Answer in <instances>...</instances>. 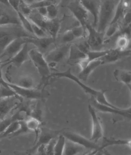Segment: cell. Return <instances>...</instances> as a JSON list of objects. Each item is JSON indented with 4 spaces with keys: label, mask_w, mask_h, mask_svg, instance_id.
Masks as SVG:
<instances>
[{
    "label": "cell",
    "mask_w": 131,
    "mask_h": 155,
    "mask_svg": "<svg viewBox=\"0 0 131 155\" xmlns=\"http://www.w3.org/2000/svg\"><path fill=\"white\" fill-rule=\"evenodd\" d=\"M51 77L52 78L56 77V78H67L68 79L73 81L76 84H78L86 93L91 95L92 96V97L94 98L97 102L100 103L101 104L107 105L111 107H114V108L116 107V106L113 105L112 104H111V103L109 102L107 100L105 95L107 90H96L91 88L90 87H88L85 84H84L80 80H79L78 77H76V76L72 74L70 68L65 71L52 74L49 76V78H51Z\"/></svg>",
    "instance_id": "1"
},
{
    "label": "cell",
    "mask_w": 131,
    "mask_h": 155,
    "mask_svg": "<svg viewBox=\"0 0 131 155\" xmlns=\"http://www.w3.org/2000/svg\"><path fill=\"white\" fill-rule=\"evenodd\" d=\"M120 0H101L96 27L99 33H104L111 24L116 7Z\"/></svg>",
    "instance_id": "2"
},
{
    "label": "cell",
    "mask_w": 131,
    "mask_h": 155,
    "mask_svg": "<svg viewBox=\"0 0 131 155\" xmlns=\"http://www.w3.org/2000/svg\"><path fill=\"white\" fill-rule=\"evenodd\" d=\"M28 55L29 60L32 61L36 68L42 78L43 80H48L51 75L50 66L45 60L42 53L36 48L29 50Z\"/></svg>",
    "instance_id": "3"
},
{
    "label": "cell",
    "mask_w": 131,
    "mask_h": 155,
    "mask_svg": "<svg viewBox=\"0 0 131 155\" xmlns=\"http://www.w3.org/2000/svg\"><path fill=\"white\" fill-rule=\"evenodd\" d=\"M7 83V85L14 93L22 98L30 100H43L48 97L50 94L47 90L34 88H25L20 87L12 83Z\"/></svg>",
    "instance_id": "4"
},
{
    "label": "cell",
    "mask_w": 131,
    "mask_h": 155,
    "mask_svg": "<svg viewBox=\"0 0 131 155\" xmlns=\"http://www.w3.org/2000/svg\"><path fill=\"white\" fill-rule=\"evenodd\" d=\"M62 135L66 138V140L81 146L85 149L98 151H105V150H101L98 143L94 142L91 139H88L77 133L65 131L62 133Z\"/></svg>",
    "instance_id": "5"
},
{
    "label": "cell",
    "mask_w": 131,
    "mask_h": 155,
    "mask_svg": "<svg viewBox=\"0 0 131 155\" xmlns=\"http://www.w3.org/2000/svg\"><path fill=\"white\" fill-rule=\"evenodd\" d=\"M22 100L18 95L0 99V120L6 117L17 108L22 103Z\"/></svg>",
    "instance_id": "6"
},
{
    "label": "cell",
    "mask_w": 131,
    "mask_h": 155,
    "mask_svg": "<svg viewBox=\"0 0 131 155\" xmlns=\"http://www.w3.org/2000/svg\"><path fill=\"white\" fill-rule=\"evenodd\" d=\"M30 36H22L15 38L5 48L0 55V59L6 57L7 58V60L5 61H7L13 58L21 49L25 44L27 43H30Z\"/></svg>",
    "instance_id": "7"
},
{
    "label": "cell",
    "mask_w": 131,
    "mask_h": 155,
    "mask_svg": "<svg viewBox=\"0 0 131 155\" xmlns=\"http://www.w3.org/2000/svg\"><path fill=\"white\" fill-rule=\"evenodd\" d=\"M88 32V39L87 42L91 50H100L99 49L103 45L105 38L104 33H99L93 26L88 23L85 25Z\"/></svg>",
    "instance_id": "8"
},
{
    "label": "cell",
    "mask_w": 131,
    "mask_h": 155,
    "mask_svg": "<svg viewBox=\"0 0 131 155\" xmlns=\"http://www.w3.org/2000/svg\"><path fill=\"white\" fill-rule=\"evenodd\" d=\"M60 133L58 131L48 130L44 128L40 129L38 137L36 139L35 144L33 148L28 150V155H33L39 147L42 145H47L53 139L55 138Z\"/></svg>",
    "instance_id": "9"
},
{
    "label": "cell",
    "mask_w": 131,
    "mask_h": 155,
    "mask_svg": "<svg viewBox=\"0 0 131 155\" xmlns=\"http://www.w3.org/2000/svg\"><path fill=\"white\" fill-rule=\"evenodd\" d=\"M70 45H71L65 44L64 45H60L44 55L45 58L49 65L50 64H55L63 60L68 55Z\"/></svg>",
    "instance_id": "10"
},
{
    "label": "cell",
    "mask_w": 131,
    "mask_h": 155,
    "mask_svg": "<svg viewBox=\"0 0 131 155\" xmlns=\"http://www.w3.org/2000/svg\"><path fill=\"white\" fill-rule=\"evenodd\" d=\"M88 109L92 120V133L91 140L94 142L98 143L103 137V128L97 115L96 110L90 104L88 105Z\"/></svg>",
    "instance_id": "11"
},
{
    "label": "cell",
    "mask_w": 131,
    "mask_h": 155,
    "mask_svg": "<svg viewBox=\"0 0 131 155\" xmlns=\"http://www.w3.org/2000/svg\"><path fill=\"white\" fill-rule=\"evenodd\" d=\"M67 7L80 25L85 27V25L88 23V13L78 1L74 0Z\"/></svg>",
    "instance_id": "12"
},
{
    "label": "cell",
    "mask_w": 131,
    "mask_h": 155,
    "mask_svg": "<svg viewBox=\"0 0 131 155\" xmlns=\"http://www.w3.org/2000/svg\"><path fill=\"white\" fill-rule=\"evenodd\" d=\"M95 110H98L102 113H110L115 115H118L123 117L131 118V108L121 109L118 107H111L107 105L101 104L97 102L94 98L92 97L91 104H90Z\"/></svg>",
    "instance_id": "13"
},
{
    "label": "cell",
    "mask_w": 131,
    "mask_h": 155,
    "mask_svg": "<svg viewBox=\"0 0 131 155\" xmlns=\"http://www.w3.org/2000/svg\"><path fill=\"white\" fill-rule=\"evenodd\" d=\"M22 36H29L20 30H0V55L11 42Z\"/></svg>",
    "instance_id": "14"
},
{
    "label": "cell",
    "mask_w": 131,
    "mask_h": 155,
    "mask_svg": "<svg viewBox=\"0 0 131 155\" xmlns=\"http://www.w3.org/2000/svg\"><path fill=\"white\" fill-rule=\"evenodd\" d=\"M81 5L86 9L88 14H90L93 18V26L96 29L98 19L99 12L101 0H78Z\"/></svg>",
    "instance_id": "15"
},
{
    "label": "cell",
    "mask_w": 131,
    "mask_h": 155,
    "mask_svg": "<svg viewBox=\"0 0 131 155\" xmlns=\"http://www.w3.org/2000/svg\"><path fill=\"white\" fill-rule=\"evenodd\" d=\"M28 43L25 44L21 49L16 55H14L13 58L8 60L5 61L4 62H2L3 64V65H7L8 64L12 63L16 67H20L24 63L29 60L28 55V52L29 50L28 49Z\"/></svg>",
    "instance_id": "16"
},
{
    "label": "cell",
    "mask_w": 131,
    "mask_h": 155,
    "mask_svg": "<svg viewBox=\"0 0 131 155\" xmlns=\"http://www.w3.org/2000/svg\"><path fill=\"white\" fill-rule=\"evenodd\" d=\"M131 50H120L117 49H109L108 53L106 54L103 57L100 58L101 61L102 65L107 64L114 63L121 59L122 58L130 56Z\"/></svg>",
    "instance_id": "17"
},
{
    "label": "cell",
    "mask_w": 131,
    "mask_h": 155,
    "mask_svg": "<svg viewBox=\"0 0 131 155\" xmlns=\"http://www.w3.org/2000/svg\"><path fill=\"white\" fill-rule=\"evenodd\" d=\"M60 21L56 18L53 20L47 19L45 21L44 30L49 36L56 40L59 32L60 30Z\"/></svg>",
    "instance_id": "18"
},
{
    "label": "cell",
    "mask_w": 131,
    "mask_h": 155,
    "mask_svg": "<svg viewBox=\"0 0 131 155\" xmlns=\"http://www.w3.org/2000/svg\"><path fill=\"white\" fill-rule=\"evenodd\" d=\"M101 65H102V62L100 59L88 63L85 67L81 69V71L79 73L78 78L81 81H86L87 80L91 73H92L96 68H97Z\"/></svg>",
    "instance_id": "19"
},
{
    "label": "cell",
    "mask_w": 131,
    "mask_h": 155,
    "mask_svg": "<svg viewBox=\"0 0 131 155\" xmlns=\"http://www.w3.org/2000/svg\"><path fill=\"white\" fill-rule=\"evenodd\" d=\"M114 76L117 81L123 83L131 90V73L129 70L116 69L114 71Z\"/></svg>",
    "instance_id": "20"
},
{
    "label": "cell",
    "mask_w": 131,
    "mask_h": 155,
    "mask_svg": "<svg viewBox=\"0 0 131 155\" xmlns=\"http://www.w3.org/2000/svg\"><path fill=\"white\" fill-rule=\"evenodd\" d=\"M85 148L66 140L63 155H80L83 153Z\"/></svg>",
    "instance_id": "21"
},
{
    "label": "cell",
    "mask_w": 131,
    "mask_h": 155,
    "mask_svg": "<svg viewBox=\"0 0 131 155\" xmlns=\"http://www.w3.org/2000/svg\"><path fill=\"white\" fill-rule=\"evenodd\" d=\"M68 56L69 61H74L78 63L79 61L86 58L87 54L81 51L76 44H72L70 45Z\"/></svg>",
    "instance_id": "22"
},
{
    "label": "cell",
    "mask_w": 131,
    "mask_h": 155,
    "mask_svg": "<svg viewBox=\"0 0 131 155\" xmlns=\"http://www.w3.org/2000/svg\"><path fill=\"white\" fill-rule=\"evenodd\" d=\"M101 145H100L101 150H105V149L113 145H127L131 146V140H120L115 138H108L103 137Z\"/></svg>",
    "instance_id": "23"
},
{
    "label": "cell",
    "mask_w": 131,
    "mask_h": 155,
    "mask_svg": "<svg viewBox=\"0 0 131 155\" xmlns=\"http://www.w3.org/2000/svg\"><path fill=\"white\" fill-rule=\"evenodd\" d=\"M55 41V40L51 36L40 38H30V43L34 45L38 48H40L42 50H46L54 43Z\"/></svg>",
    "instance_id": "24"
},
{
    "label": "cell",
    "mask_w": 131,
    "mask_h": 155,
    "mask_svg": "<svg viewBox=\"0 0 131 155\" xmlns=\"http://www.w3.org/2000/svg\"><path fill=\"white\" fill-rule=\"evenodd\" d=\"M20 24L18 18L6 13H0V27L18 25Z\"/></svg>",
    "instance_id": "25"
},
{
    "label": "cell",
    "mask_w": 131,
    "mask_h": 155,
    "mask_svg": "<svg viewBox=\"0 0 131 155\" xmlns=\"http://www.w3.org/2000/svg\"><path fill=\"white\" fill-rule=\"evenodd\" d=\"M25 123L29 131L35 133L36 134V138L38 137V135L40 130L41 121L35 118L30 116L25 120Z\"/></svg>",
    "instance_id": "26"
},
{
    "label": "cell",
    "mask_w": 131,
    "mask_h": 155,
    "mask_svg": "<svg viewBox=\"0 0 131 155\" xmlns=\"http://www.w3.org/2000/svg\"><path fill=\"white\" fill-rule=\"evenodd\" d=\"M127 8L126 7L125 5H124L123 1L120 0L119 3L118 5L116 7L113 18L111 21L110 25L118 23L119 21L120 20L121 18H123L124 14L127 10Z\"/></svg>",
    "instance_id": "27"
},
{
    "label": "cell",
    "mask_w": 131,
    "mask_h": 155,
    "mask_svg": "<svg viewBox=\"0 0 131 155\" xmlns=\"http://www.w3.org/2000/svg\"><path fill=\"white\" fill-rule=\"evenodd\" d=\"M20 87L25 88H35V83L33 78L29 76H23L18 79L16 83H14Z\"/></svg>",
    "instance_id": "28"
},
{
    "label": "cell",
    "mask_w": 131,
    "mask_h": 155,
    "mask_svg": "<svg viewBox=\"0 0 131 155\" xmlns=\"http://www.w3.org/2000/svg\"><path fill=\"white\" fill-rule=\"evenodd\" d=\"M66 140V138L62 134L59 135L56 139L54 147V155H63Z\"/></svg>",
    "instance_id": "29"
},
{
    "label": "cell",
    "mask_w": 131,
    "mask_h": 155,
    "mask_svg": "<svg viewBox=\"0 0 131 155\" xmlns=\"http://www.w3.org/2000/svg\"><path fill=\"white\" fill-rule=\"evenodd\" d=\"M17 95L3 80L0 81V99Z\"/></svg>",
    "instance_id": "30"
},
{
    "label": "cell",
    "mask_w": 131,
    "mask_h": 155,
    "mask_svg": "<svg viewBox=\"0 0 131 155\" xmlns=\"http://www.w3.org/2000/svg\"><path fill=\"white\" fill-rule=\"evenodd\" d=\"M16 13L18 14V18L19 20L21 25H22L23 29L28 33L33 34L32 24L29 19L26 16L23 15L22 13H21L20 11Z\"/></svg>",
    "instance_id": "31"
},
{
    "label": "cell",
    "mask_w": 131,
    "mask_h": 155,
    "mask_svg": "<svg viewBox=\"0 0 131 155\" xmlns=\"http://www.w3.org/2000/svg\"><path fill=\"white\" fill-rule=\"evenodd\" d=\"M129 43V38L126 34H122L116 39V49L120 50H125Z\"/></svg>",
    "instance_id": "32"
},
{
    "label": "cell",
    "mask_w": 131,
    "mask_h": 155,
    "mask_svg": "<svg viewBox=\"0 0 131 155\" xmlns=\"http://www.w3.org/2000/svg\"><path fill=\"white\" fill-rule=\"evenodd\" d=\"M120 29V26L118 23L111 24L109 25V27L106 28V30L104 32V38H106L112 37L115 35Z\"/></svg>",
    "instance_id": "33"
},
{
    "label": "cell",
    "mask_w": 131,
    "mask_h": 155,
    "mask_svg": "<svg viewBox=\"0 0 131 155\" xmlns=\"http://www.w3.org/2000/svg\"><path fill=\"white\" fill-rule=\"evenodd\" d=\"M31 22L32 24V28L33 31V34L35 35L36 38H45L47 36H49L46 33L45 30L42 29V28L39 27V25H36L35 23Z\"/></svg>",
    "instance_id": "34"
},
{
    "label": "cell",
    "mask_w": 131,
    "mask_h": 155,
    "mask_svg": "<svg viewBox=\"0 0 131 155\" xmlns=\"http://www.w3.org/2000/svg\"><path fill=\"white\" fill-rule=\"evenodd\" d=\"M73 35L76 38H81L85 36L86 35V28L82 25L76 26L71 29Z\"/></svg>",
    "instance_id": "35"
},
{
    "label": "cell",
    "mask_w": 131,
    "mask_h": 155,
    "mask_svg": "<svg viewBox=\"0 0 131 155\" xmlns=\"http://www.w3.org/2000/svg\"><path fill=\"white\" fill-rule=\"evenodd\" d=\"M47 8V18L48 20H53L57 17L58 14V10L57 7L55 5H48Z\"/></svg>",
    "instance_id": "36"
},
{
    "label": "cell",
    "mask_w": 131,
    "mask_h": 155,
    "mask_svg": "<svg viewBox=\"0 0 131 155\" xmlns=\"http://www.w3.org/2000/svg\"><path fill=\"white\" fill-rule=\"evenodd\" d=\"M59 1H61V0H43L41 2H35L34 3L33 5L30 6V7L33 9H35L36 8L40 7H47L48 5H55Z\"/></svg>",
    "instance_id": "37"
},
{
    "label": "cell",
    "mask_w": 131,
    "mask_h": 155,
    "mask_svg": "<svg viewBox=\"0 0 131 155\" xmlns=\"http://www.w3.org/2000/svg\"><path fill=\"white\" fill-rule=\"evenodd\" d=\"M76 38L73 35L71 29H69L65 31L62 37V41L65 44H68L69 43L72 42Z\"/></svg>",
    "instance_id": "38"
},
{
    "label": "cell",
    "mask_w": 131,
    "mask_h": 155,
    "mask_svg": "<svg viewBox=\"0 0 131 155\" xmlns=\"http://www.w3.org/2000/svg\"><path fill=\"white\" fill-rule=\"evenodd\" d=\"M56 141L55 138H54L51 142L48 143L47 145H45V155H54V147Z\"/></svg>",
    "instance_id": "39"
},
{
    "label": "cell",
    "mask_w": 131,
    "mask_h": 155,
    "mask_svg": "<svg viewBox=\"0 0 131 155\" xmlns=\"http://www.w3.org/2000/svg\"><path fill=\"white\" fill-rule=\"evenodd\" d=\"M9 5L13 8L15 12L17 13L20 11V6L21 3V0H8Z\"/></svg>",
    "instance_id": "40"
},
{
    "label": "cell",
    "mask_w": 131,
    "mask_h": 155,
    "mask_svg": "<svg viewBox=\"0 0 131 155\" xmlns=\"http://www.w3.org/2000/svg\"><path fill=\"white\" fill-rule=\"evenodd\" d=\"M76 46L78 47L79 49L82 51V52L85 53L87 54V53H88L89 51L91 50L90 47L88 45V43L86 42H81L78 44V45H76Z\"/></svg>",
    "instance_id": "41"
},
{
    "label": "cell",
    "mask_w": 131,
    "mask_h": 155,
    "mask_svg": "<svg viewBox=\"0 0 131 155\" xmlns=\"http://www.w3.org/2000/svg\"><path fill=\"white\" fill-rule=\"evenodd\" d=\"M124 25L125 27L129 26L131 25V12L130 10H126V12L123 16Z\"/></svg>",
    "instance_id": "42"
},
{
    "label": "cell",
    "mask_w": 131,
    "mask_h": 155,
    "mask_svg": "<svg viewBox=\"0 0 131 155\" xmlns=\"http://www.w3.org/2000/svg\"><path fill=\"white\" fill-rule=\"evenodd\" d=\"M35 9H36L38 11V13L39 15L42 16L43 18H47V8L46 7H40L37 8Z\"/></svg>",
    "instance_id": "43"
},
{
    "label": "cell",
    "mask_w": 131,
    "mask_h": 155,
    "mask_svg": "<svg viewBox=\"0 0 131 155\" xmlns=\"http://www.w3.org/2000/svg\"><path fill=\"white\" fill-rule=\"evenodd\" d=\"M23 3L26 5L31 6L36 2V0H21Z\"/></svg>",
    "instance_id": "44"
},
{
    "label": "cell",
    "mask_w": 131,
    "mask_h": 155,
    "mask_svg": "<svg viewBox=\"0 0 131 155\" xmlns=\"http://www.w3.org/2000/svg\"><path fill=\"white\" fill-rule=\"evenodd\" d=\"M74 0H61V5L62 7H67V5L73 2Z\"/></svg>",
    "instance_id": "45"
},
{
    "label": "cell",
    "mask_w": 131,
    "mask_h": 155,
    "mask_svg": "<svg viewBox=\"0 0 131 155\" xmlns=\"http://www.w3.org/2000/svg\"><path fill=\"white\" fill-rule=\"evenodd\" d=\"M96 155H109V153H107V151H105V152H103V151H98V152H97L96 153Z\"/></svg>",
    "instance_id": "46"
},
{
    "label": "cell",
    "mask_w": 131,
    "mask_h": 155,
    "mask_svg": "<svg viewBox=\"0 0 131 155\" xmlns=\"http://www.w3.org/2000/svg\"><path fill=\"white\" fill-rule=\"evenodd\" d=\"M0 3H1L3 5H7V6H10L9 5L8 0H0Z\"/></svg>",
    "instance_id": "47"
},
{
    "label": "cell",
    "mask_w": 131,
    "mask_h": 155,
    "mask_svg": "<svg viewBox=\"0 0 131 155\" xmlns=\"http://www.w3.org/2000/svg\"><path fill=\"white\" fill-rule=\"evenodd\" d=\"M15 155H28V153H23V152H15Z\"/></svg>",
    "instance_id": "48"
},
{
    "label": "cell",
    "mask_w": 131,
    "mask_h": 155,
    "mask_svg": "<svg viewBox=\"0 0 131 155\" xmlns=\"http://www.w3.org/2000/svg\"><path fill=\"white\" fill-rule=\"evenodd\" d=\"M1 66H2V61H0V79H3L2 70H1Z\"/></svg>",
    "instance_id": "49"
},
{
    "label": "cell",
    "mask_w": 131,
    "mask_h": 155,
    "mask_svg": "<svg viewBox=\"0 0 131 155\" xmlns=\"http://www.w3.org/2000/svg\"><path fill=\"white\" fill-rule=\"evenodd\" d=\"M43 0H36V2H41V1H42Z\"/></svg>",
    "instance_id": "50"
},
{
    "label": "cell",
    "mask_w": 131,
    "mask_h": 155,
    "mask_svg": "<svg viewBox=\"0 0 131 155\" xmlns=\"http://www.w3.org/2000/svg\"><path fill=\"white\" fill-rule=\"evenodd\" d=\"M2 80H3V79H2ZM2 80H1V79H0V81Z\"/></svg>",
    "instance_id": "51"
}]
</instances>
